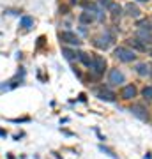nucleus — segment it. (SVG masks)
Returning a JSON list of instances; mask_svg holds the SVG:
<instances>
[{"label":"nucleus","instance_id":"1","mask_svg":"<svg viewBox=\"0 0 152 159\" xmlns=\"http://www.w3.org/2000/svg\"><path fill=\"white\" fill-rule=\"evenodd\" d=\"M89 69L96 74V76H101V74H104V71H106V60H104L101 55H94V57H92V64H90Z\"/></svg>","mask_w":152,"mask_h":159},{"label":"nucleus","instance_id":"2","mask_svg":"<svg viewBox=\"0 0 152 159\" xmlns=\"http://www.w3.org/2000/svg\"><path fill=\"white\" fill-rule=\"evenodd\" d=\"M115 57L120 60V62H133L136 58V55H135V51H131V50H127V48H124V46H118V48H115Z\"/></svg>","mask_w":152,"mask_h":159},{"label":"nucleus","instance_id":"3","mask_svg":"<svg viewBox=\"0 0 152 159\" xmlns=\"http://www.w3.org/2000/svg\"><path fill=\"white\" fill-rule=\"evenodd\" d=\"M131 113L135 115V117H138L140 120H149V111H147V108L143 104H140V102H136V104L131 106Z\"/></svg>","mask_w":152,"mask_h":159},{"label":"nucleus","instance_id":"4","mask_svg":"<svg viewBox=\"0 0 152 159\" xmlns=\"http://www.w3.org/2000/svg\"><path fill=\"white\" fill-rule=\"evenodd\" d=\"M58 37H60V41L66 43V44H73V46L80 44V37L76 34H73V32H60Z\"/></svg>","mask_w":152,"mask_h":159},{"label":"nucleus","instance_id":"5","mask_svg":"<svg viewBox=\"0 0 152 159\" xmlns=\"http://www.w3.org/2000/svg\"><path fill=\"white\" fill-rule=\"evenodd\" d=\"M108 81L112 85H118V83H124V73L120 69H112L108 74Z\"/></svg>","mask_w":152,"mask_h":159},{"label":"nucleus","instance_id":"6","mask_svg":"<svg viewBox=\"0 0 152 159\" xmlns=\"http://www.w3.org/2000/svg\"><path fill=\"white\" fill-rule=\"evenodd\" d=\"M120 97H122V99H133V97H136V87L133 85V83L124 85L120 89Z\"/></svg>","mask_w":152,"mask_h":159},{"label":"nucleus","instance_id":"7","mask_svg":"<svg viewBox=\"0 0 152 159\" xmlns=\"http://www.w3.org/2000/svg\"><path fill=\"white\" fill-rule=\"evenodd\" d=\"M97 97H99V99H103V101H110V102L115 101V94H113V92H110L108 89H101V90H97Z\"/></svg>","mask_w":152,"mask_h":159},{"label":"nucleus","instance_id":"8","mask_svg":"<svg viewBox=\"0 0 152 159\" xmlns=\"http://www.w3.org/2000/svg\"><path fill=\"white\" fill-rule=\"evenodd\" d=\"M136 73L140 74V76H149V74L152 73V67L149 64H138V66H136Z\"/></svg>","mask_w":152,"mask_h":159},{"label":"nucleus","instance_id":"9","mask_svg":"<svg viewBox=\"0 0 152 159\" xmlns=\"http://www.w3.org/2000/svg\"><path fill=\"white\" fill-rule=\"evenodd\" d=\"M110 43H112V37H104V39H96L94 41V44L97 46V48H101V50H108V46H110Z\"/></svg>","mask_w":152,"mask_h":159},{"label":"nucleus","instance_id":"10","mask_svg":"<svg viewBox=\"0 0 152 159\" xmlns=\"http://www.w3.org/2000/svg\"><path fill=\"white\" fill-rule=\"evenodd\" d=\"M126 11H127V14H129L131 18L140 16V9H138L136 6H133V4H127V6H126Z\"/></svg>","mask_w":152,"mask_h":159},{"label":"nucleus","instance_id":"11","mask_svg":"<svg viewBox=\"0 0 152 159\" xmlns=\"http://www.w3.org/2000/svg\"><path fill=\"white\" fill-rule=\"evenodd\" d=\"M127 44H129L131 48H135V50H140V51H145L147 50L145 44H143V43H140L138 39H129V41H127Z\"/></svg>","mask_w":152,"mask_h":159},{"label":"nucleus","instance_id":"12","mask_svg":"<svg viewBox=\"0 0 152 159\" xmlns=\"http://www.w3.org/2000/svg\"><path fill=\"white\" fill-rule=\"evenodd\" d=\"M78 58H80V62H83L87 67H90V64H92V57L90 55H87V53L81 51V53H78Z\"/></svg>","mask_w":152,"mask_h":159},{"label":"nucleus","instance_id":"13","mask_svg":"<svg viewBox=\"0 0 152 159\" xmlns=\"http://www.w3.org/2000/svg\"><path fill=\"white\" fill-rule=\"evenodd\" d=\"M94 18H96V14H90V12H81L80 21H81V23H92V21H94Z\"/></svg>","mask_w":152,"mask_h":159},{"label":"nucleus","instance_id":"14","mask_svg":"<svg viewBox=\"0 0 152 159\" xmlns=\"http://www.w3.org/2000/svg\"><path fill=\"white\" fill-rule=\"evenodd\" d=\"M138 29H140V30H147V32H150V29H152L150 20H140V21H138Z\"/></svg>","mask_w":152,"mask_h":159},{"label":"nucleus","instance_id":"15","mask_svg":"<svg viewBox=\"0 0 152 159\" xmlns=\"http://www.w3.org/2000/svg\"><path fill=\"white\" fill-rule=\"evenodd\" d=\"M32 18H28V16H23L21 20H20V25H21L23 29H30V27H32Z\"/></svg>","mask_w":152,"mask_h":159},{"label":"nucleus","instance_id":"16","mask_svg":"<svg viewBox=\"0 0 152 159\" xmlns=\"http://www.w3.org/2000/svg\"><path fill=\"white\" fill-rule=\"evenodd\" d=\"M141 96H143V99H147V101H150V99H152V85L145 87V89L141 90Z\"/></svg>","mask_w":152,"mask_h":159},{"label":"nucleus","instance_id":"17","mask_svg":"<svg viewBox=\"0 0 152 159\" xmlns=\"http://www.w3.org/2000/svg\"><path fill=\"white\" fill-rule=\"evenodd\" d=\"M110 9H112V16H113V18H118V16H120V12H122V7L117 6V4H113Z\"/></svg>","mask_w":152,"mask_h":159},{"label":"nucleus","instance_id":"18","mask_svg":"<svg viewBox=\"0 0 152 159\" xmlns=\"http://www.w3.org/2000/svg\"><path fill=\"white\" fill-rule=\"evenodd\" d=\"M62 53L66 55V58H69V60H73V58H78V55H76L74 51L67 50V48H64V50H62Z\"/></svg>","mask_w":152,"mask_h":159},{"label":"nucleus","instance_id":"19","mask_svg":"<svg viewBox=\"0 0 152 159\" xmlns=\"http://www.w3.org/2000/svg\"><path fill=\"white\" fill-rule=\"evenodd\" d=\"M99 148H101L103 152H106L108 156H110V157H113V159H117V156H115V154H113L112 150H110V148H104V147H99Z\"/></svg>","mask_w":152,"mask_h":159},{"label":"nucleus","instance_id":"20","mask_svg":"<svg viewBox=\"0 0 152 159\" xmlns=\"http://www.w3.org/2000/svg\"><path fill=\"white\" fill-rule=\"evenodd\" d=\"M99 4H101V6H104V7H112L113 6L112 0H99Z\"/></svg>","mask_w":152,"mask_h":159},{"label":"nucleus","instance_id":"21","mask_svg":"<svg viewBox=\"0 0 152 159\" xmlns=\"http://www.w3.org/2000/svg\"><path fill=\"white\" fill-rule=\"evenodd\" d=\"M0 136H2V138H6V136H7V133H6L4 129H0Z\"/></svg>","mask_w":152,"mask_h":159},{"label":"nucleus","instance_id":"22","mask_svg":"<svg viewBox=\"0 0 152 159\" xmlns=\"http://www.w3.org/2000/svg\"><path fill=\"white\" fill-rule=\"evenodd\" d=\"M138 2H149V0H138Z\"/></svg>","mask_w":152,"mask_h":159},{"label":"nucleus","instance_id":"23","mask_svg":"<svg viewBox=\"0 0 152 159\" xmlns=\"http://www.w3.org/2000/svg\"><path fill=\"white\" fill-rule=\"evenodd\" d=\"M150 57H152V50H150Z\"/></svg>","mask_w":152,"mask_h":159},{"label":"nucleus","instance_id":"24","mask_svg":"<svg viewBox=\"0 0 152 159\" xmlns=\"http://www.w3.org/2000/svg\"><path fill=\"white\" fill-rule=\"evenodd\" d=\"M150 76H152V73H150Z\"/></svg>","mask_w":152,"mask_h":159}]
</instances>
